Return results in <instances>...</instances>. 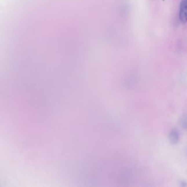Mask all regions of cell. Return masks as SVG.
Wrapping results in <instances>:
<instances>
[{
    "mask_svg": "<svg viewBox=\"0 0 187 187\" xmlns=\"http://www.w3.org/2000/svg\"><path fill=\"white\" fill-rule=\"evenodd\" d=\"M179 132L176 128H173L169 133V141L172 144H176L179 140Z\"/></svg>",
    "mask_w": 187,
    "mask_h": 187,
    "instance_id": "1",
    "label": "cell"
},
{
    "mask_svg": "<svg viewBox=\"0 0 187 187\" xmlns=\"http://www.w3.org/2000/svg\"><path fill=\"white\" fill-rule=\"evenodd\" d=\"M180 7H187V0H182L180 4Z\"/></svg>",
    "mask_w": 187,
    "mask_h": 187,
    "instance_id": "3",
    "label": "cell"
},
{
    "mask_svg": "<svg viewBox=\"0 0 187 187\" xmlns=\"http://www.w3.org/2000/svg\"><path fill=\"white\" fill-rule=\"evenodd\" d=\"M179 19L183 23L187 22V7H180Z\"/></svg>",
    "mask_w": 187,
    "mask_h": 187,
    "instance_id": "2",
    "label": "cell"
}]
</instances>
